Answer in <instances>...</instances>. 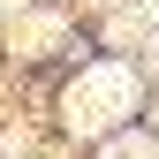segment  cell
<instances>
[{"instance_id":"1","label":"cell","mask_w":159,"mask_h":159,"mask_svg":"<svg viewBox=\"0 0 159 159\" xmlns=\"http://www.w3.org/2000/svg\"><path fill=\"white\" fill-rule=\"evenodd\" d=\"M136 98H144V84H136L121 61H98V68H84V76L68 84L61 106H68V129H76V136H106L114 121L136 114Z\"/></svg>"}]
</instances>
